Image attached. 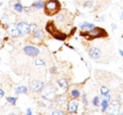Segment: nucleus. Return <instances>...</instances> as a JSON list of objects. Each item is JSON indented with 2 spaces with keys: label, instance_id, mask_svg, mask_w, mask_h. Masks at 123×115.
<instances>
[{
  "label": "nucleus",
  "instance_id": "35",
  "mask_svg": "<svg viewBox=\"0 0 123 115\" xmlns=\"http://www.w3.org/2000/svg\"><path fill=\"white\" fill-rule=\"evenodd\" d=\"M119 53H120V55H121V56H122V57H123V51H122V50H121V49L119 50Z\"/></svg>",
  "mask_w": 123,
  "mask_h": 115
},
{
  "label": "nucleus",
  "instance_id": "7",
  "mask_svg": "<svg viewBox=\"0 0 123 115\" xmlns=\"http://www.w3.org/2000/svg\"><path fill=\"white\" fill-rule=\"evenodd\" d=\"M88 54L93 59H98L101 56L100 50L98 48H97V47H90L89 50H88Z\"/></svg>",
  "mask_w": 123,
  "mask_h": 115
},
{
  "label": "nucleus",
  "instance_id": "28",
  "mask_svg": "<svg viewBox=\"0 0 123 115\" xmlns=\"http://www.w3.org/2000/svg\"><path fill=\"white\" fill-rule=\"evenodd\" d=\"M103 96H104V99H105L106 101H108V102H109V101L111 100V95H110L109 93H107V94H105V95H103Z\"/></svg>",
  "mask_w": 123,
  "mask_h": 115
},
{
  "label": "nucleus",
  "instance_id": "1",
  "mask_svg": "<svg viewBox=\"0 0 123 115\" xmlns=\"http://www.w3.org/2000/svg\"><path fill=\"white\" fill-rule=\"evenodd\" d=\"M80 36L87 39L88 41H92L94 39H98V38H105L108 37L107 31L102 28H98V27H95L94 29L90 30H86V31H80Z\"/></svg>",
  "mask_w": 123,
  "mask_h": 115
},
{
  "label": "nucleus",
  "instance_id": "24",
  "mask_svg": "<svg viewBox=\"0 0 123 115\" xmlns=\"http://www.w3.org/2000/svg\"><path fill=\"white\" fill-rule=\"evenodd\" d=\"M93 105L96 106V107H98V106L100 105V104H99V98H98V96L94 97V99H93Z\"/></svg>",
  "mask_w": 123,
  "mask_h": 115
},
{
  "label": "nucleus",
  "instance_id": "11",
  "mask_svg": "<svg viewBox=\"0 0 123 115\" xmlns=\"http://www.w3.org/2000/svg\"><path fill=\"white\" fill-rule=\"evenodd\" d=\"M80 28L81 29H87V30H90V29H94V28H95V26H94L93 24L84 22V23H82V24H80Z\"/></svg>",
  "mask_w": 123,
  "mask_h": 115
},
{
  "label": "nucleus",
  "instance_id": "32",
  "mask_svg": "<svg viewBox=\"0 0 123 115\" xmlns=\"http://www.w3.org/2000/svg\"><path fill=\"white\" fill-rule=\"evenodd\" d=\"M4 94H5L4 91H3L2 89H0V97H3V96H4Z\"/></svg>",
  "mask_w": 123,
  "mask_h": 115
},
{
  "label": "nucleus",
  "instance_id": "15",
  "mask_svg": "<svg viewBox=\"0 0 123 115\" xmlns=\"http://www.w3.org/2000/svg\"><path fill=\"white\" fill-rule=\"evenodd\" d=\"M33 34V36H34V38H36V39H43V37H44V33H43V31L42 30H40V29H38V30H36L35 32H33L32 33Z\"/></svg>",
  "mask_w": 123,
  "mask_h": 115
},
{
  "label": "nucleus",
  "instance_id": "34",
  "mask_svg": "<svg viewBox=\"0 0 123 115\" xmlns=\"http://www.w3.org/2000/svg\"><path fill=\"white\" fill-rule=\"evenodd\" d=\"M112 28H113V29H116V28H117V26H116L115 24H113V25H112Z\"/></svg>",
  "mask_w": 123,
  "mask_h": 115
},
{
  "label": "nucleus",
  "instance_id": "16",
  "mask_svg": "<svg viewBox=\"0 0 123 115\" xmlns=\"http://www.w3.org/2000/svg\"><path fill=\"white\" fill-rule=\"evenodd\" d=\"M44 3H43V1H41V0H38V1H36V2H34L33 4H32V8H35V9H42L43 7H44Z\"/></svg>",
  "mask_w": 123,
  "mask_h": 115
},
{
  "label": "nucleus",
  "instance_id": "25",
  "mask_svg": "<svg viewBox=\"0 0 123 115\" xmlns=\"http://www.w3.org/2000/svg\"><path fill=\"white\" fill-rule=\"evenodd\" d=\"M36 30H38V27L36 24H31V32H35Z\"/></svg>",
  "mask_w": 123,
  "mask_h": 115
},
{
  "label": "nucleus",
  "instance_id": "9",
  "mask_svg": "<svg viewBox=\"0 0 123 115\" xmlns=\"http://www.w3.org/2000/svg\"><path fill=\"white\" fill-rule=\"evenodd\" d=\"M42 98L46 99V100H53L55 98V92L52 89H48L44 92V93L42 94Z\"/></svg>",
  "mask_w": 123,
  "mask_h": 115
},
{
  "label": "nucleus",
  "instance_id": "27",
  "mask_svg": "<svg viewBox=\"0 0 123 115\" xmlns=\"http://www.w3.org/2000/svg\"><path fill=\"white\" fill-rule=\"evenodd\" d=\"M82 101H83V104H84L85 106H87L88 102H87V99H86V95H85V94H83V95H82Z\"/></svg>",
  "mask_w": 123,
  "mask_h": 115
},
{
  "label": "nucleus",
  "instance_id": "19",
  "mask_svg": "<svg viewBox=\"0 0 123 115\" xmlns=\"http://www.w3.org/2000/svg\"><path fill=\"white\" fill-rule=\"evenodd\" d=\"M71 95H72L74 98H79V97L80 96V91L77 90V89H73V90L71 91Z\"/></svg>",
  "mask_w": 123,
  "mask_h": 115
},
{
  "label": "nucleus",
  "instance_id": "8",
  "mask_svg": "<svg viewBox=\"0 0 123 115\" xmlns=\"http://www.w3.org/2000/svg\"><path fill=\"white\" fill-rule=\"evenodd\" d=\"M78 107H79V102L76 100H71L68 103L67 110L69 113H76L78 110Z\"/></svg>",
  "mask_w": 123,
  "mask_h": 115
},
{
  "label": "nucleus",
  "instance_id": "29",
  "mask_svg": "<svg viewBox=\"0 0 123 115\" xmlns=\"http://www.w3.org/2000/svg\"><path fill=\"white\" fill-rule=\"evenodd\" d=\"M52 114L55 115V114H63V112H62L61 110H55V111H53L52 112Z\"/></svg>",
  "mask_w": 123,
  "mask_h": 115
},
{
  "label": "nucleus",
  "instance_id": "26",
  "mask_svg": "<svg viewBox=\"0 0 123 115\" xmlns=\"http://www.w3.org/2000/svg\"><path fill=\"white\" fill-rule=\"evenodd\" d=\"M92 6H93L92 1H86V2L83 3V7H85V8H91Z\"/></svg>",
  "mask_w": 123,
  "mask_h": 115
},
{
  "label": "nucleus",
  "instance_id": "37",
  "mask_svg": "<svg viewBox=\"0 0 123 115\" xmlns=\"http://www.w3.org/2000/svg\"><path fill=\"white\" fill-rule=\"evenodd\" d=\"M122 15H123V12H122Z\"/></svg>",
  "mask_w": 123,
  "mask_h": 115
},
{
  "label": "nucleus",
  "instance_id": "4",
  "mask_svg": "<svg viewBox=\"0 0 123 115\" xmlns=\"http://www.w3.org/2000/svg\"><path fill=\"white\" fill-rule=\"evenodd\" d=\"M15 27L18 29L21 35H27L31 32V25L26 22H20V23L16 24Z\"/></svg>",
  "mask_w": 123,
  "mask_h": 115
},
{
  "label": "nucleus",
  "instance_id": "3",
  "mask_svg": "<svg viewBox=\"0 0 123 115\" xmlns=\"http://www.w3.org/2000/svg\"><path fill=\"white\" fill-rule=\"evenodd\" d=\"M46 30L56 40L59 41H64L67 38V35L63 32L60 31L59 29L56 28L54 21H48L46 25Z\"/></svg>",
  "mask_w": 123,
  "mask_h": 115
},
{
  "label": "nucleus",
  "instance_id": "5",
  "mask_svg": "<svg viewBox=\"0 0 123 115\" xmlns=\"http://www.w3.org/2000/svg\"><path fill=\"white\" fill-rule=\"evenodd\" d=\"M45 88V83L39 80H35L30 83V89L34 92H40L44 90Z\"/></svg>",
  "mask_w": 123,
  "mask_h": 115
},
{
  "label": "nucleus",
  "instance_id": "17",
  "mask_svg": "<svg viewBox=\"0 0 123 115\" xmlns=\"http://www.w3.org/2000/svg\"><path fill=\"white\" fill-rule=\"evenodd\" d=\"M13 8H14V10H15L16 12H23V10H24V8H23V6L21 5V3H20V2L15 3V4L13 5Z\"/></svg>",
  "mask_w": 123,
  "mask_h": 115
},
{
  "label": "nucleus",
  "instance_id": "23",
  "mask_svg": "<svg viewBox=\"0 0 123 115\" xmlns=\"http://www.w3.org/2000/svg\"><path fill=\"white\" fill-rule=\"evenodd\" d=\"M100 93H101L102 95L107 94V93H109V89H107L106 87H101V88H100Z\"/></svg>",
  "mask_w": 123,
  "mask_h": 115
},
{
  "label": "nucleus",
  "instance_id": "18",
  "mask_svg": "<svg viewBox=\"0 0 123 115\" xmlns=\"http://www.w3.org/2000/svg\"><path fill=\"white\" fill-rule=\"evenodd\" d=\"M57 103H58L59 105L62 106V105H64V104L66 103V98H65L63 95H60V96L57 98Z\"/></svg>",
  "mask_w": 123,
  "mask_h": 115
},
{
  "label": "nucleus",
  "instance_id": "10",
  "mask_svg": "<svg viewBox=\"0 0 123 115\" xmlns=\"http://www.w3.org/2000/svg\"><path fill=\"white\" fill-rule=\"evenodd\" d=\"M108 111L111 114H117L119 111V104L117 102H112L108 108Z\"/></svg>",
  "mask_w": 123,
  "mask_h": 115
},
{
  "label": "nucleus",
  "instance_id": "14",
  "mask_svg": "<svg viewBox=\"0 0 123 115\" xmlns=\"http://www.w3.org/2000/svg\"><path fill=\"white\" fill-rule=\"evenodd\" d=\"M57 83H58V85L61 87V88H63V89H65V88L68 87V81H67L66 79H64V78L59 79V80L57 81Z\"/></svg>",
  "mask_w": 123,
  "mask_h": 115
},
{
  "label": "nucleus",
  "instance_id": "22",
  "mask_svg": "<svg viewBox=\"0 0 123 115\" xmlns=\"http://www.w3.org/2000/svg\"><path fill=\"white\" fill-rule=\"evenodd\" d=\"M16 100H17V98H15V97H11V96L7 97V101H8L9 103H11L12 105H15Z\"/></svg>",
  "mask_w": 123,
  "mask_h": 115
},
{
  "label": "nucleus",
  "instance_id": "2",
  "mask_svg": "<svg viewBox=\"0 0 123 115\" xmlns=\"http://www.w3.org/2000/svg\"><path fill=\"white\" fill-rule=\"evenodd\" d=\"M62 10V5L58 0H47L44 5V11L47 16H53L59 13Z\"/></svg>",
  "mask_w": 123,
  "mask_h": 115
},
{
  "label": "nucleus",
  "instance_id": "12",
  "mask_svg": "<svg viewBox=\"0 0 123 115\" xmlns=\"http://www.w3.org/2000/svg\"><path fill=\"white\" fill-rule=\"evenodd\" d=\"M16 94H21V93H27L28 92V88L26 86H19L15 90Z\"/></svg>",
  "mask_w": 123,
  "mask_h": 115
},
{
  "label": "nucleus",
  "instance_id": "21",
  "mask_svg": "<svg viewBox=\"0 0 123 115\" xmlns=\"http://www.w3.org/2000/svg\"><path fill=\"white\" fill-rule=\"evenodd\" d=\"M34 63H35V65H36V66H40V65H46V62H45L43 59H41V58H36Z\"/></svg>",
  "mask_w": 123,
  "mask_h": 115
},
{
  "label": "nucleus",
  "instance_id": "6",
  "mask_svg": "<svg viewBox=\"0 0 123 115\" xmlns=\"http://www.w3.org/2000/svg\"><path fill=\"white\" fill-rule=\"evenodd\" d=\"M23 50H24L25 54H27V55L30 56V57H36V56L40 53V51H39L38 48H36V47H34V46H31V45L25 46Z\"/></svg>",
  "mask_w": 123,
  "mask_h": 115
},
{
  "label": "nucleus",
  "instance_id": "36",
  "mask_svg": "<svg viewBox=\"0 0 123 115\" xmlns=\"http://www.w3.org/2000/svg\"><path fill=\"white\" fill-rule=\"evenodd\" d=\"M0 48H1V43H0Z\"/></svg>",
  "mask_w": 123,
  "mask_h": 115
},
{
  "label": "nucleus",
  "instance_id": "33",
  "mask_svg": "<svg viewBox=\"0 0 123 115\" xmlns=\"http://www.w3.org/2000/svg\"><path fill=\"white\" fill-rule=\"evenodd\" d=\"M27 114L31 115V109H28V110H27Z\"/></svg>",
  "mask_w": 123,
  "mask_h": 115
},
{
  "label": "nucleus",
  "instance_id": "13",
  "mask_svg": "<svg viewBox=\"0 0 123 115\" xmlns=\"http://www.w3.org/2000/svg\"><path fill=\"white\" fill-rule=\"evenodd\" d=\"M10 34H11L12 37H19V36L21 35L20 32H19V30H18V29H17L16 27L10 29Z\"/></svg>",
  "mask_w": 123,
  "mask_h": 115
},
{
  "label": "nucleus",
  "instance_id": "31",
  "mask_svg": "<svg viewBox=\"0 0 123 115\" xmlns=\"http://www.w3.org/2000/svg\"><path fill=\"white\" fill-rule=\"evenodd\" d=\"M62 18H63V16H62V15H58V16H57V20H58V21H60V22L62 21Z\"/></svg>",
  "mask_w": 123,
  "mask_h": 115
},
{
  "label": "nucleus",
  "instance_id": "30",
  "mask_svg": "<svg viewBox=\"0 0 123 115\" xmlns=\"http://www.w3.org/2000/svg\"><path fill=\"white\" fill-rule=\"evenodd\" d=\"M56 72H57L56 67H52V68L50 69V73H52V74H56Z\"/></svg>",
  "mask_w": 123,
  "mask_h": 115
},
{
  "label": "nucleus",
  "instance_id": "20",
  "mask_svg": "<svg viewBox=\"0 0 123 115\" xmlns=\"http://www.w3.org/2000/svg\"><path fill=\"white\" fill-rule=\"evenodd\" d=\"M108 106H109V104H108V101H106L105 99H103L102 103H101V111H102V112H104V111L107 109Z\"/></svg>",
  "mask_w": 123,
  "mask_h": 115
}]
</instances>
